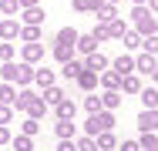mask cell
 <instances>
[{"mask_svg": "<svg viewBox=\"0 0 158 151\" xmlns=\"http://www.w3.org/2000/svg\"><path fill=\"white\" fill-rule=\"evenodd\" d=\"M121 44H125L128 51H141V34H135V30H128L125 37H121Z\"/></svg>", "mask_w": 158, "mask_h": 151, "instance_id": "1f68e13d", "label": "cell"}, {"mask_svg": "<svg viewBox=\"0 0 158 151\" xmlns=\"http://www.w3.org/2000/svg\"><path fill=\"white\" fill-rule=\"evenodd\" d=\"M54 114H57V121H74V114H77V104H74L71 97H64L61 104L54 108Z\"/></svg>", "mask_w": 158, "mask_h": 151, "instance_id": "2e32d148", "label": "cell"}, {"mask_svg": "<svg viewBox=\"0 0 158 151\" xmlns=\"http://www.w3.org/2000/svg\"><path fill=\"white\" fill-rule=\"evenodd\" d=\"M121 94H141V77L138 74H125L121 77Z\"/></svg>", "mask_w": 158, "mask_h": 151, "instance_id": "cb8c5ba5", "label": "cell"}, {"mask_svg": "<svg viewBox=\"0 0 158 151\" xmlns=\"http://www.w3.org/2000/svg\"><path fill=\"white\" fill-rule=\"evenodd\" d=\"M108 30H111V40H114V37H125L128 30V20H121V17H114V20H111V24H108Z\"/></svg>", "mask_w": 158, "mask_h": 151, "instance_id": "f1b7e54d", "label": "cell"}, {"mask_svg": "<svg viewBox=\"0 0 158 151\" xmlns=\"http://www.w3.org/2000/svg\"><path fill=\"white\" fill-rule=\"evenodd\" d=\"M14 97H17L14 84H0V104H14Z\"/></svg>", "mask_w": 158, "mask_h": 151, "instance_id": "f35d334b", "label": "cell"}, {"mask_svg": "<svg viewBox=\"0 0 158 151\" xmlns=\"http://www.w3.org/2000/svg\"><path fill=\"white\" fill-rule=\"evenodd\" d=\"M94 51H98V40H94V34H81V37H77V44H74V54L88 57V54H94Z\"/></svg>", "mask_w": 158, "mask_h": 151, "instance_id": "8fae6325", "label": "cell"}, {"mask_svg": "<svg viewBox=\"0 0 158 151\" xmlns=\"http://www.w3.org/2000/svg\"><path fill=\"white\" fill-rule=\"evenodd\" d=\"M71 10L74 14H88V0H71Z\"/></svg>", "mask_w": 158, "mask_h": 151, "instance_id": "7bdbcfd3", "label": "cell"}, {"mask_svg": "<svg viewBox=\"0 0 158 151\" xmlns=\"http://www.w3.org/2000/svg\"><path fill=\"white\" fill-rule=\"evenodd\" d=\"M20 60H24V64H40V60H44V44H40V40H37V44H20Z\"/></svg>", "mask_w": 158, "mask_h": 151, "instance_id": "5b68a950", "label": "cell"}, {"mask_svg": "<svg viewBox=\"0 0 158 151\" xmlns=\"http://www.w3.org/2000/svg\"><path fill=\"white\" fill-rule=\"evenodd\" d=\"M155 88H158V67H155Z\"/></svg>", "mask_w": 158, "mask_h": 151, "instance_id": "816d5d0a", "label": "cell"}, {"mask_svg": "<svg viewBox=\"0 0 158 151\" xmlns=\"http://www.w3.org/2000/svg\"><path fill=\"white\" fill-rule=\"evenodd\" d=\"M20 134H27V138H37V134H40V121L27 118V121H24V131H20Z\"/></svg>", "mask_w": 158, "mask_h": 151, "instance_id": "ab89813d", "label": "cell"}, {"mask_svg": "<svg viewBox=\"0 0 158 151\" xmlns=\"http://www.w3.org/2000/svg\"><path fill=\"white\" fill-rule=\"evenodd\" d=\"M77 37H81V30H77V27H61V30H57V37H54V44H67V47H74Z\"/></svg>", "mask_w": 158, "mask_h": 151, "instance_id": "d6986e66", "label": "cell"}, {"mask_svg": "<svg viewBox=\"0 0 158 151\" xmlns=\"http://www.w3.org/2000/svg\"><path fill=\"white\" fill-rule=\"evenodd\" d=\"M74 148H77V151H98V141L91 138V134H81V138L74 141Z\"/></svg>", "mask_w": 158, "mask_h": 151, "instance_id": "d6a6232c", "label": "cell"}, {"mask_svg": "<svg viewBox=\"0 0 158 151\" xmlns=\"http://www.w3.org/2000/svg\"><path fill=\"white\" fill-rule=\"evenodd\" d=\"M0 14L3 17H17L20 14V0H0Z\"/></svg>", "mask_w": 158, "mask_h": 151, "instance_id": "4dcf8cb0", "label": "cell"}, {"mask_svg": "<svg viewBox=\"0 0 158 151\" xmlns=\"http://www.w3.org/2000/svg\"><path fill=\"white\" fill-rule=\"evenodd\" d=\"M74 84H77L81 91H84V94H91V91L98 88V74H94V71H88V67H84V71H81L77 77H74Z\"/></svg>", "mask_w": 158, "mask_h": 151, "instance_id": "4fadbf2b", "label": "cell"}, {"mask_svg": "<svg viewBox=\"0 0 158 151\" xmlns=\"http://www.w3.org/2000/svg\"><path fill=\"white\" fill-rule=\"evenodd\" d=\"M0 20H3V14H0Z\"/></svg>", "mask_w": 158, "mask_h": 151, "instance_id": "f5cc1de1", "label": "cell"}, {"mask_svg": "<svg viewBox=\"0 0 158 151\" xmlns=\"http://www.w3.org/2000/svg\"><path fill=\"white\" fill-rule=\"evenodd\" d=\"M145 7H148V10H152V14H158V0H148V3H145Z\"/></svg>", "mask_w": 158, "mask_h": 151, "instance_id": "c3c4849f", "label": "cell"}, {"mask_svg": "<svg viewBox=\"0 0 158 151\" xmlns=\"http://www.w3.org/2000/svg\"><path fill=\"white\" fill-rule=\"evenodd\" d=\"M10 145H14V151H34V138H27V134H17Z\"/></svg>", "mask_w": 158, "mask_h": 151, "instance_id": "836d02e7", "label": "cell"}, {"mask_svg": "<svg viewBox=\"0 0 158 151\" xmlns=\"http://www.w3.org/2000/svg\"><path fill=\"white\" fill-rule=\"evenodd\" d=\"M34 84L44 91V88H51V84H57V74H54V71H44V67H37V71H34Z\"/></svg>", "mask_w": 158, "mask_h": 151, "instance_id": "603a6c76", "label": "cell"}, {"mask_svg": "<svg viewBox=\"0 0 158 151\" xmlns=\"http://www.w3.org/2000/svg\"><path fill=\"white\" fill-rule=\"evenodd\" d=\"M84 67H88V71H94V74H101V71H108V57H104L101 51H94V54H88V57H84Z\"/></svg>", "mask_w": 158, "mask_h": 151, "instance_id": "ac0fdd59", "label": "cell"}, {"mask_svg": "<svg viewBox=\"0 0 158 151\" xmlns=\"http://www.w3.org/2000/svg\"><path fill=\"white\" fill-rule=\"evenodd\" d=\"M101 7H104V0H88V14H98Z\"/></svg>", "mask_w": 158, "mask_h": 151, "instance_id": "f6af8a7d", "label": "cell"}, {"mask_svg": "<svg viewBox=\"0 0 158 151\" xmlns=\"http://www.w3.org/2000/svg\"><path fill=\"white\" fill-rule=\"evenodd\" d=\"M138 97H141V108H145V111H158V88L155 84H152V88H141Z\"/></svg>", "mask_w": 158, "mask_h": 151, "instance_id": "e0dca14e", "label": "cell"}, {"mask_svg": "<svg viewBox=\"0 0 158 151\" xmlns=\"http://www.w3.org/2000/svg\"><path fill=\"white\" fill-rule=\"evenodd\" d=\"M40 97H44V104H47V108H57L64 97H67V91L57 88V84H51V88H44V91H40Z\"/></svg>", "mask_w": 158, "mask_h": 151, "instance_id": "30bf717a", "label": "cell"}, {"mask_svg": "<svg viewBox=\"0 0 158 151\" xmlns=\"http://www.w3.org/2000/svg\"><path fill=\"white\" fill-rule=\"evenodd\" d=\"M91 34H94L98 44H108V40H111V30H108V24H94V30H91Z\"/></svg>", "mask_w": 158, "mask_h": 151, "instance_id": "8d00e7d4", "label": "cell"}, {"mask_svg": "<svg viewBox=\"0 0 158 151\" xmlns=\"http://www.w3.org/2000/svg\"><path fill=\"white\" fill-rule=\"evenodd\" d=\"M10 141H14V134H10V128H3V124H0V148H3V145H10Z\"/></svg>", "mask_w": 158, "mask_h": 151, "instance_id": "ee69618b", "label": "cell"}, {"mask_svg": "<svg viewBox=\"0 0 158 151\" xmlns=\"http://www.w3.org/2000/svg\"><path fill=\"white\" fill-rule=\"evenodd\" d=\"M17 20H20V24H37V27H40V24L47 20V14H44V7H31V10H20Z\"/></svg>", "mask_w": 158, "mask_h": 151, "instance_id": "5bb4252c", "label": "cell"}, {"mask_svg": "<svg viewBox=\"0 0 158 151\" xmlns=\"http://www.w3.org/2000/svg\"><path fill=\"white\" fill-rule=\"evenodd\" d=\"M121 101H125L121 91H104V94H101V108H104V111H118Z\"/></svg>", "mask_w": 158, "mask_h": 151, "instance_id": "ffe728a7", "label": "cell"}, {"mask_svg": "<svg viewBox=\"0 0 158 151\" xmlns=\"http://www.w3.org/2000/svg\"><path fill=\"white\" fill-rule=\"evenodd\" d=\"M20 27H24V24H20L17 17H3V20H0V40H17V37H20Z\"/></svg>", "mask_w": 158, "mask_h": 151, "instance_id": "8992f818", "label": "cell"}, {"mask_svg": "<svg viewBox=\"0 0 158 151\" xmlns=\"http://www.w3.org/2000/svg\"><path fill=\"white\" fill-rule=\"evenodd\" d=\"M114 17H118V7H111V3H104V7L94 14V20H98V24H111Z\"/></svg>", "mask_w": 158, "mask_h": 151, "instance_id": "4316f807", "label": "cell"}, {"mask_svg": "<svg viewBox=\"0 0 158 151\" xmlns=\"http://www.w3.org/2000/svg\"><path fill=\"white\" fill-rule=\"evenodd\" d=\"M131 3H135V7H145V3H148V0H131Z\"/></svg>", "mask_w": 158, "mask_h": 151, "instance_id": "681fc988", "label": "cell"}, {"mask_svg": "<svg viewBox=\"0 0 158 151\" xmlns=\"http://www.w3.org/2000/svg\"><path fill=\"white\" fill-rule=\"evenodd\" d=\"M0 77H3V84L31 88V84H34V67H31V64H24V60H20V64H14V60H10V64H3V67H0Z\"/></svg>", "mask_w": 158, "mask_h": 151, "instance_id": "6da1fadb", "label": "cell"}, {"mask_svg": "<svg viewBox=\"0 0 158 151\" xmlns=\"http://www.w3.org/2000/svg\"><path fill=\"white\" fill-rule=\"evenodd\" d=\"M131 30L135 34H141V37H152V34H158V17L148 10V7H131Z\"/></svg>", "mask_w": 158, "mask_h": 151, "instance_id": "7a4b0ae2", "label": "cell"}, {"mask_svg": "<svg viewBox=\"0 0 158 151\" xmlns=\"http://www.w3.org/2000/svg\"><path fill=\"white\" fill-rule=\"evenodd\" d=\"M141 51L158 57V34H152V37H141Z\"/></svg>", "mask_w": 158, "mask_h": 151, "instance_id": "d590c367", "label": "cell"}, {"mask_svg": "<svg viewBox=\"0 0 158 151\" xmlns=\"http://www.w3.org/2000/svg\"><path fill=\"white\" fill-rule=\"evenodd\" d=\"M57 151H77V148H74V141H57Z\"/></svg>", "mask_w": 158, "mask_h": 151, "instance_id": "bcb514c9", "label": "cell"}, {"mask_svg": "<svg viewBox=\"0 0 158 151\" xmlns=\"http://www.w3.org/2000/svg\"><path fill=\"white\" fill-rule=\"evenodd\" d=\"M44 114H47V104H44V97L37 94V97H34V101H31V108H27V118L40 121V118H44Z\"/></svg>", "mask_w": 158, "mask_h": 151, "instance_id": "d4e9b609", "label": "cell"}, {"mask_svg": "<svg viewBox=\"0 0 158 151\" xmlns=\"http://www.w3.org/2000/svg\"><path fill=\"white\" fill-rule=\"evenodd\" d=\"M81 108H84V114H98V111H104V108H101V94L91 91V94L84 97V104H81Z\"/></svg>", "mask_w": 158, "mask_h": 151, "instance_id": "484cf974", "label": "cell"}, {"mask_svg": "<svg viewBox=\"0 0 158 151\" xmlns=\"http://www.w3.org/2000/svg\"><path fill=\"white\" fill-rule=\"evenodd\" d=\"M71 57H77L74 47H67V44H54V60H57V64H64V60H71Z\"/></svg>", "mask_w": 158, "mask_h": 151, "instance_id": "f546056e", "label": "cell"}, {"mask_svg": "<svg viewBox=\"0 0 158 151\" xmlns=\"http://www.w3.org/2000/svg\"><path fill=\"white\" fill-rule=\"evenodd\" d=\"M10 121H14V108H10V104H0V124L7 128Z\"/></svg>", "mask_w": 158, "mask_h": 151, "instance_id": "60d3db41", "label": "cell"}, {"mask_svg": "<svg viewBox=\"0 0 158 151\" xmlns=\"http://www.w3.org/2000/svg\"><path fill=\"white\" fill-rule=\"evenodd\" d=\"M114 71L125 77V74H135V54H118L114 57Z\"/></svg>", "mask_w": 158, "mask_h": 151, "instance_id": "7402d4cb", "label": "cell"}, {"mask_svg": "<svg viewBox=\"0 0 158 151\" xmlns=\"http://www.w3.org/2000/svg\"><path fill=\"white\" fill-rule=\"evenodd\" d=\"M40 34H44V30L37 27V24H24L17 40H20V44H37V40H40Z\"/></svg>", "mask_w": 158, "mask_h": 151, "instance_id": "44dd1931", "label": "cell"}, {"mask_svg": "<svg viewBox=\"0 0 158 151\" xmlns=\"http://www.w3.org/2000/svg\"><path fill=\"white\" fill-rule=\"evenodd\" d=\"M138 145H141V151H158V134H141Z\"/></svg>", "mask_w": 158, "mask_h": 151, "instance_id": "74e56055", "label": "cell"}, {"mask_svg": "<svg viewBox=\"0 0 158 151\" xmlns=\"http://www.w3.org/2000/svg\"><path fill=\"white\" fill-rule=\"evenodd\" d=\"M81 71H84V57H71V60L61 64V77H64V81H74Z\"/></svg>", "mask_w": 158, "mask_h": 151, "instance_id": "9c48e42d", "label": "cell"}, {"mask_svg": "<svg viewBox=\"0 0 158 151\" xmlns=\"http://www.w3.org/2000/svg\"><path fill=\"white\" fill-rule=\"evenodd\" d=\"M14 54H17V47H14L10 40H3V44H0V64H10Z\"/></svg>", "mask_w": 158, "mask_h": 151, "instance_id": "e575fe53", "label": "cell"}, {"mask_svg": "<svg viewBox=\"0 0 158 151\" xmlns=\"http://www.w3.org/2000/svg\"><path fill=\"white\" fill-rule=\"evenodd\" d=\"M34 97H37V94H34V88H20V91H17V97H14V104H10V108H14V111H27Z\"/></svg>", "mask_w": 158, "mask_h": 151, "instance_id": "9a60e30c", "label": "cell"}, {"mask_svg": "<svg viewBox=\"0 0 158 151\" xmlns=\"http://www.w3.org/2000/svg\"><path fill=\"white\" fill-rule=\"evenodd\" d=\"M31 7H40V0H20V10H31Z\"/></svg>", "mask_w": 158, "mask_h": 151, "instance_id": "7dc6e473", "label": "cell"}, {"mask_svg": "<svg viewBox=\"0 0 158 151\" xmlns=\"http://www.w3.org/2000/svg\"><path fill=\"white\" fill-rule=\"evenodd\" d=\"M104 3H111V7H118V3H121V0H104Z\"/></svg>", "mask_w": 158, "mask_h": 151, "instance_id": "f907efd6", "label": "cell"}, {"mask_svg": "<svg viewBox=\"0 0 158 151\" xmlns=\"http://www.w3.org/2000/svg\"><path fill=\"white\" fill-rule=\"evenodd\" d=\"M118 151H141V145H138V138H128V141L118 145Z\"/></svg>", "mask_w": 158, "mask_h": 151, "instance_id": "b9f144b4", "label": "cell"}, {"mask_svg": "<svg viewBox=\"0 0 158 151\" xmlns=\"http://www.w3.org/2000/svg\"><path fill=\"white\" fill-rule=\"evenodd\" d=\"M138 131L141 134H158V111H138Z\"/></svg>", "mask_w": 158, "mask_h": 151, "instance_id": "277c9868", "label": "cell"}, {"mask_svg": "<svg viewBox=\"0 0 158 151\" xmlns=\"http://www.w3.org/2000/svg\"><path fill=\"white\" fill-rule=\"evenodd\" d=\"M98 84L104 91H121V74L118 71H101L98 74Z\"/></svg>", "mask_w": 158, "mask_h": 151, "instance_id": "7c38bea8", "label": "cell"}, {"mask_svg": "<svg viewBox=\"0 0 158 151\" xmlns=\"http://www.w3.org/2000/svg\"><path fill=\"white\" fill-rule=\"evenodd\" d=\"M74 134H77L74 121H54V138L57 141H74Z\"/></svg>", "mask_w": 158, "mask_h": 151, "instance_id": "ba28073f", "label": "cell"}, {"mask_svg": "<svg viewBox=\"0 0 158 151\" xmlns=\"http://www.w3.org/2000/svg\"><path fill=\"white\" fill-rule=\"evenodd\" d=\"M155 67H158L155 54H145V51H141V54L135 57V74H155Z\"/></svg>", "mask_w": 158, "mask_h": 151, "instance_id": "52a82bcc", "label": "cell"}, {"mask_svg": "<svg viewBox=\"0 0 158 151\" xmlns=\"http://www.w3.org/2000/svg\"><path fill=\"white\" fill-rule=\"evenodd\" d=\"M94 141H98V151H114V131H101Z\"/></svg>", "mask_w": 158, "mask_h": 151, "instance_id": "83f0119b", "label": "cell"}, {"mask_svg": "<svg viewBox=\"0 0 158 151\" xmlns=\"http://www.w3.org/2000/svg\"><path fill=\"white\" fill-rule=\"evenodd\" d=\"M101 131H114V111H98V114H88V121H84V134L98 138Z\"/></svg>", "mask_w": 158, "mask_h": 151, "instance_id": "3957f363", "label": "cell"}]
</instances>
